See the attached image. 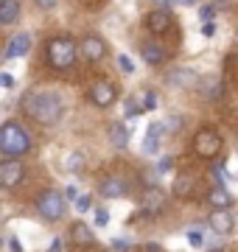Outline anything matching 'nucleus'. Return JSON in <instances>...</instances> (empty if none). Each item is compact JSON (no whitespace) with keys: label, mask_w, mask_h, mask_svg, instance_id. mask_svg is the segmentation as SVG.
<instances>
[{"label":"nucleus","mask_w":238,"mask_h":252,"mask_svg":"<svg viewBox=\"0 0 238 252\" xmlns=\"http://www.w3.org/2000/svg\"><path fill=\"white\" fill-rule=\"evenodd\" d=\"M34 205H37V213L45 219V221H59V219L64 216V210H67L64 196L59 190H42Z\"/></svg>","instance_id":"39448f33"},{"label":"nucleus","mask_w":238,"mask_h":252,"mask_svg":"<svg viewBox=\"0 0 238 252\" xmlns=\"http://www.w3.org/2000/svg\"><path fill=\"white\" fill-rule=\"evenodd\" d=\"M90 101L95 104V107H112L115 101H118V87L112 84V81L107 79H98L90 84Z\"/></svg>","instance_id":"0eeeda50"},{"label":"nucleus","mask_w":238,"mask_h":252,"mask_svg":"<svg viewBox=\"0 0 238 252\" xmlns=\"http://www.w3.org/2000/svg\"><path fill=\"white\" fill-rule=\"evenodd\" d=\"M76 56H79V51H76V42L70 36H54V39L48 42V62H51V67H56V70L73 67Z\"/></svg>","instance_id":"7ed1b4c3"},{"label":"nucleus","mask_w":238,"mask_h":252,"mask_svg":"<svg viewBox=\"0 0 238 252\" xmlns=\"http://www.w3.org/2000/svg\"><path fill=\"white\" fill-rule=\"evenodd\" d=\"M26 180V168L17 157H6L0 160V188H17L20 182Z\"/></svg>","instance_id":"423d86ee"},{"label":"nucleus","mask_w":238,"mask_h":252,"mask_svg":"<svg viewBox=\"0 0 238 252\" xmlns=\"http://www.w3.org/2000/svg\"><path fill=\"white\" fill-rule=\"evenodd\" d=\"M157 152H160V137L146 135V140H143V154H157Z\"/></svg>","instance_id":"5701e85b"},{"label":"nucleus","mask_w":238,"mask_h":252,"mask_svg":"<svg viewBox=\"0 0 238 252\" xmlns=\"http://www.w3.org/2000/svg\"><path fill=\"white\" fill-rule=\"evenodd\" d=\"M118 67H120L123 73H132V70H135V64H132V59H129L126 54H123V56H118Z\"/></svg>","instance_id":"c85d7f7f"},{"label":"nucleus","mask_w":238,"mask_h":252,"mask_svg":"<svg viewBox=\"0 0 238 252\" xmlns=\"http://www.w3.org/2000/svg\"><path fill=\"white\" fill-rule=\"evenodd\" d=\"M210 227L216 235H230L236 230V219H233V213H230L227 207H216L210 213Z\"/></svg>","instance_id":"f8f14e48"},{"label":"nucleus","mask_w":238,"mask_h":252,"mask_svg":"<svg viewBox=\"0 0 238 252\" xmlns=\"http://www.w3.org/2000/svg\"><path fill=\"white\" fill-rule=\"evenodd\" d=\"M140 109H157V95L151 90L143 93V101H140Z\"/></svg>","instance_id":"a878e982"},{"label":"nucleus","mask_w":238,"mask_h":252,"mask_svg":"<svg viewBox=\"0 0 238 252\" xmlns=\"http://www.w3.org/2000/svg\"><path fill=\"white\" fill-rule=\"evenodd\" d=\"M208 252H224V250H221V247H216V250H208Z\"/></svg>","instance_id":"58836bf2"},{"label":"nucleus","mask_w":238,"mask_h":252,"mask_svg":"<svg viewBox=\"0 0 238 252\" xmlns=\"http://www.w3.org/2000/svg\"><path fill=\"white\" fill-rule=\"evenodd\" d=\"M23 109L28 112L31 121L51 126V124H56V121L62 118V98H59L56 93L34 90V93H28L26 98H23Z\"/></svg>","instance_id":"f257e3e1"},{"label":"nucleus","mask_w":238,"mask_h":252,"mask_svg":"<svg viewBox=\"0 0 238 252\" xmlns=\"http://www.w3.org/2000/svg\"><path fill=\"white\" fill-rule=\"evenodd\" d=\"M165 81H168L171 87H179V90H191V87L199 84V76H196V70H191V67H174V70L165 76Z\"/></svg>","instance_id":"9b49d317"},{"label":"nucleus","mask_w":238,"mask_h":252,"mask_svg":"<svg viewBox=\"0 0 238 252\" xmlns=\"http://www.w3.org/2000/svg\"><path fill=\"white\" fill-rule=\"evenodd\" d=\"M143 109H140V101L138 98H126V107H123V115L126 118H135V115H140Z\"/></svg>","instance_id":"b1692460"},{"label":"nucleus","mask_w":238,"mask_h":252,"mask_svg":"<svg viewBox=\"0 0 238 252\" xmlns=\"http://www.w3.org/2000/svg\"><path fill=\"white\" fill-rule=\"evenodd\" d=\"M208 202H210L213 207H230L233 205V193H230L227 188H221V185H216V188L208 193Z\"/></svg>","instance_id":"412c9836"},{"label":"nucleus","mask_w":238,"mask_h":252,"mask_svg":"<svg viewBox=\"0 0 238 252\" xmlns=\"http://www.w3.org/2000/svg\"><path fill=\"white\" fill-rule=\"evenodd\" d=\"M188 244H191L193 250H199L202 244H205V233H202L199 227H193V230H188Z\"/></svg>","instance_id":"4be33fe9"},{"label":"nucleus","mask_w":238,"mask_h":252,"mask_svg":"<svg viewBox=\"0 0 238 252\" xmlns=\"http://www.w3.org/2000/svg\"><path fill=\"white\" fill-rule=\"evenodd\" d=\"M202 34H205V36H213V34H216V26H213V20H208V23H205Z\"/></svg>","instance_id":"e433bc0d"},{"label":"nucleus","mask_w":238,"mask_h":252,"mask_svg":"<svg viewBox=\"0 0 238 252\" xmlns=\"http://www.w3.org/2000/svg\"><path fill=\"white\" fill-rule=\"evenodd\" d=\"M95 224L98 227L110 224V210H107V207H98V210H95Z\"/></svg>","instance_id":"bb28decb"},{"label":"nucleus","mask_w":238,"mask_h":252,"mask_svg":"<svg viewBox=\"0 0 238 252\" xmlns=\"http://www.w3.org/2000/svg\"><path fill=\"white\" fill-rule=\"evenodd\" d=\"M165 202H168V196H165L160 188H146V193L140 199V210H143L146 216H160L165 210Z\"/></svg>","instance_id":"1a4fd4ad"},{"label":"nucleus","mask_w":238,"mask_h":252,"mask_svg":"<svg viewBox=\"0 0 238 252\" xmlns=\"http://www.w3.org/2000/svg\"><path fill=\"white\" fill-rule=\"evenodd\" d=\"M82 165H84V154H82V152H73L70 157H67V168H70V171L82 168Z\"/></svg>","instance_id":"393cba45"},{"label":"nucleus","mask_w":238,"mask_h":252,"mask_svg":"<svg viewBox=\"0 0 238 252\" xmlns=\"http://www.w3.org/2000/svg\"><path fill=\"white\" fill-rule=\"evenodd\" d=\"M70 241L76 244V247H90L95 238H92V230L84 221H76L73 227H70Z\"/></svg>","instance_id":"a211bd4d"},{"label":"nucleus","mask_w":238,"mask_h":252,"mask_svg":"<svg viewBox=\"0 0 238 252\" xmlns=\"http://www.w3.org/2000/svg\"><path fill=\"white\" fill-rule=\"evenodd\" d=\"M110 140L118 146V149H126L129 140H132V129H129L126 124H112L110 126Z\"/></svg>","instance_id":"aec40b11"},{"label":"nucleus","mask_w":238,"mask_h":252,"mask_svg":"<svg viewBox=\"0 0 238 252\" xmlns=\"http://www.w3.org/2000/svg\"><path fill=\"white\" fill-rule=\"evenodd\" d=\"M171 168H174V160H171V157H163V160H160V165H157V171H160V174L171 171Z\"/></svg>","instance_id":"7c9ffc66"},{"label":"nucleus","mask_w":238,"mask_h":252,"mask_svg":"<svg viewBox=\"0 0 238 252\" xmlns=\"http://www.w3.org/2000/svg\"><path fill=\"white\" fill-rule=\"evenodd\" d=\"M34 3H37V9H42V11H51L56 6V3H59V0H34Z\"/></svg>","instance_id":"2f4dec72"},{"label":"nucleus","mask_w":238,"mask_h":252,"mask_svg":"<svg viewBox=\"0 0 238 252\" xmlns=\"http://www.w3.org/2000/svg\"><path fill=\"white\" fill-rule=\"evenodd\" d=\"M193 152L205 157V160H216L221 154V135L213 126H202L199 132L193 135Z\"/></svg>","instance_id":"20e7f679"},{"label":"nucleus","mask_w":238,"mask_h":252,"mask_svg":"<svg viewBox=\"0 0 238 252\" xmlns=\"http://www.w3.org/2000/svg\"><path fill=\"white\" fill-rule=\"evenodd\" d=\"M0 152L6 157H23L31 152V137L17 121H6L0 126Z\"/></svg>","instance_id":"f03ea898"},{"label":"nucleus","mask_w":238,"mask_h":252,"mask_svg":"<svg viewBox=\"0 0 238 252\" xmlns=\"http://www.w3.org/2000/svg\"><path fill=\"white\" fill-rule=\"evenodd\" d=\"M62 250H64L62 238H54V244H51V252H62Z\"/></svg>","instance_id":"4c0bfd02"},{"label":"nucleus","mask_w":238,"mask_h":252,"mask_svg":"<svg viewBox=\"0 0 238 252\" xmlns=\"http://www.w3.org/2000/svg\"><path fill=\"white\" fill-rule=\"evenodd\" d=\"M143 23H146V28L151 34H165L171 28V23H174V14H171V9H154L146 14Z\"/></svg>","instance_id":"9d476101"},{"label":"nucleus","mask_w":238,"mask_h":252,"mask_svg":"<svg viewBox=\"0 0 238 252\" xmlns=\"http://www.w3.org/2000/svg\"><path fill=\"white\" fill-rule=\"evenodd\" d=\"M196 87H199V93L208 101H221V95H224V81L219 76H205L202 84H196Z\"/></svg>","instance_id":"4468645a"},{"label":"nucleus","mask_w":238,"mask_h":252,"mask_svg":"<svg viewBox=\"0 0 238 252\" xmlns=\"http://www.w3.org/2000/svg\"><path fill=\"white\" fill-rule=\"evenodd\" d=\"M140 56H143L146 64H163L165 59H168V54H165L160 45H154V42H146V45L140 48Z\"/></svg>","instance_id":"6ab92c4d"},{"label":"nucleus","mask_w":238,"mask_h":252,"mask_svg":"<svg viewBox=\"0 0 238 252\" xmlns=\"http://www.w3.org/2000/svg\"><path fill=\"white\" fill-rule=\"evenodd\" d=\"M76 51H82V59H87V62H101L107 56V45H104L101 36H87V39H82V48H76Z\"/></svg>","instance_id":"ddd939ff"},{"label":"nucleus","mask_w":238,"mask_h":252,"mask_svg":"<svg viewBox=\"0 0 238 252\" xmlns=\"http://www.w3.org/2000/svg\"><path fill=\"white\" fill-rule=\"evenodd\" d=\"M9 250L11 252H23V244H20L17 235H11V238H9Z\"/></svg>","instance_id":"f704fd0d"},{"label":"nucleus","mask_w":238,"mask_h":252,"mask_svg":"<svg viewBox=\"0 0 238 252\" xmlns=\"http://www.w3.org/2000/svg\"><path fill=\"white\" fill-rule=\"evenodd\" d=\"M90 207H92V199L90 196H76V210H79V213H87Z\"/></svg>","instance_id":"cd10ccee"},{"label":"nucleus","mask_w":238,"mask_h":252,"mask_svg":"<svg viewBox=\"0 0 238 252\" xmlns=\"http://www.w3.org/2000/svg\"><path fill=\"white\" fill-rule=\"evenodd\" d=\"M28 51H31V36L28 34H17L14 39L9 42V48H6V59H17V56H26Z\"/></svg>","instance_id":"dca6fc26"},{"label":"nucleus","mask_w":238,"mask_h":252,"mask_svg":"<svg viewBox=\"0 0 238 252\" xmlns=\"http://www.w3.org/2000/svg\"><path fill=\"white\" fill-rule=\"evenodd\" d=\"M213 14H216V6H205V9H202V20H205V23L213 20Z\"/></svg>","instance_id":"c9c22d12"},{"label":"nucleus","mask_w":238,"mask_h":252,"mask_svg":"<svg viewBox=\"0 0 238 252\" xmlns=\"http://www.w3.org/2000/svg\"><path fill=\"white\" fill-rule=\"evenodd\" d=\"M0 87H14V76L11 73H0Z\"/></svg>","instance_id":"473e14b6"},{"label":"nucleus","mask_w":238,"mask_h":252,"mask_svg":"<svg viewBox=\"0 0 238 252\" xmlns=\"http://www.w3.org/2000/svg\"><path fill=\"white\" fill-rule=\"evenodd\" d=\"M163 129H165V126H163V124H151V126H149V132H146V135H154V137H163Z\"/></svg>","instance_id":"72a5a7b5"},{"label":"nucleus","mask_w":238,"mask_h":252,"mask_svg":"<svg viewBox=\"0 0 238 252\" xmlns=\"http://www.w3.org/2000/svg\"><path fill=\"white\" fill-rule=\"evenodd\" d=\"M20 20V0H0V26H14Z\"/></svg>","instance_id":"2eb2a0df"},{"label":"nucleus","mask_w":238,"mask_h":252,"mask_svg":"<svg viewBox=\"0 0 238 252\" xmlns=\"http://www.w3.org/2000/svg\"><path fill=\"white\" fill-rule=\"evenodd\" d=\"M112 250H115V252H129V250H132V244L123 241V238H115V241H112Z\"/></svg>","instance_id":"c756f323"},{"label":"nucleus","mask_w":238,"mask_h":252,"mask_svg":"<svg viewBox=\"0 0 238 252\" xmlns=\"http://www.w3.org/2000/svg\"><path fill=\"white\" fill-rule=\"evenodd\" d=\"M193 190H196V177H193V174L177 177V182H174V196L177 199H191Z\"/></svg>","instance_id":"f3484780"},{"label":"nucleus","mask_w":238,"mask_h":252,"mask_svg":"<svg viewBox=\"0 0 238 252\" xmlns=\"http://www.w3.org/2000/svg\"><path fill=\"white\" fill-rule=\"evenodd\" d=\"M129 193V182L118 174H110V177H104L98 185V196L104 199H123Z\"/></svg>","instance_id":"6e6552de"}]
</instances>
